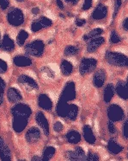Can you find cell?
<instances>
[{
	"instance_id": "cell-1",
	"label": "cell",
	"mask_w": 128,
	"mask_h": 161,
	"mask_svg": "<svg viewBox=\"0 0 128 161\" xmlns=\"http://www.w3.org/2000/svg\"><path fill=\"white\" fill-rule=\"evenodd\" d=\"M106 59L108 63L118 67H126L127 66V57L123 54L115 52H107L106 54Z\"/></svg>"
},
{
	"instance_id": "cell-2",
	"label": "cell",
	"mask_w": 128,
	"mask_h": 161,
	"mask_svg": "<svg viewBox=\"0 0 128 161\" xmlns=\"http://www.w3.org/2000/svg\"><path fill=\"white\" fill-rule=\"evenodd\" d=\"M27 54L33 56H41L44 52V42L42 40H35L25 47Z\"/></svg>"
},
{
	"instance_id": "cell-3",
	"label": "cell",
	"mask_w": 128,
	"mask_h": 161,
	"mask_svg": "<svg viewBox=\"0 0 128 161\" xmlns=\"http://www.w3.org/2000/svg\"><path fill=\"white\" fill-rule=\"evenodd\" d=\"M7 20L12 26H20L24 22V15L20 9H12L7 14Z\"/></svg>"
},
{
	"instance_id": "cell-4",
	"label": "cell",
	"mask_w": 128,
	"mask_h": 161,
	"mask_svg": "<svg viewBox=\"0 0 128 161\" xmlns=\"http://www.w3.org/2000/svg\"><path fill=\"white\" fill-rule=\"evenodd\" d=\"M97 65V61L94 58H84L82 60L79 66V72L82 75L93 71Z\"/></svg>"
},
{
	"instance_id": "cell-5",
	"label": "cell",
	"mask_w": 128,
	"mask_h": 161,
	"mask_svg": "<svg viewBox=\"0 0 128 161\" xmlns=\"http://www.w3.org/2000/svg\"><path fill=\"white\" fill-rule=\"evenodd\" d=\"M12 114L14 117H21V118H25L28 119L29 116L31 115L32 110L28 105L25 104H17L11 110Z\"/></svg>"
},
{
	"instance_id": "cell-6",
	"label": "cell",
	"mask_w": 128,
	"mask_h": 161,
	"mask_svg": "<svg viewBox=\"0 0 128 161\" xmlns=\"http://www.w3.org/2000/svg\"><path fill=\"white\" fill-rule=\"evenodd\" d=\"M107 116L111 121H120L124 118V111L120 106L111 105L107 108Z\"/></svg>"
},
{
	"instance_id": "cell-7",
	"label": "cell",
	"mask_w": 128,
	"mask_h": 161,
	"mask_svg": "<svg viewBox=\"0 0 128 161\" xmlns=\"http://www.w3.org/2000/svg\"><path fill=\"white\" fill-rule=\"evenodd\" d=\"M61 97L66 100V102L72 101L76 97V91H75V84L74 82H68L63 90Z\"/></svg>"
},
{
	"instance_id": "cell-8",
	"label": "cell",
	"mask_w": 128,
	"mask_h": 161,
	"mask_svg": "<svg viewBox=\"0 0 128 161\" xmlns=\"http://www.w3.org/2000/svg\"><path fill=\"white\" fill-rule=\"evenodd\" d=\"M52 24V21L49 18H46V17H42L41 18H39L38 20H36L32 24L31 29L33 31L36 32L43 28H47L49 26H51Z\"/></svg>"
},
{
	"instance_id": "cell-9",
	"label": "cell",
	"mask_w": 128,
	"mask_h": 161,
	"mask_svg": "<svg viewBox=\"0 0 128 161\" xmlns=\"http://www.w3.org/2000/svg\"><path fill=\"white\" fill-rule=\"evenodd\" d=\"M28 125V119L21 118V117H14L12 126L15 132L17 133H21L25 129V127Z\"/></svg>"
},
{
	"instance_id": "cell-10",
	"label": "cell",
	"mask_w": 128,
	"mask_h": 161,
	"mask_svg": "<svg viewBox=\"0 0 128 161\" xmlns=\"http://www.w3.org/2000/svg\"><path fill=\"white\" fill-rule=\"evenodd\" d=\"M35 119H36V121L39 124V126H41L43 130V132L45 133V135H48L49 134V124L47 119L45 117V115L42 114V112H38L36 114V116H35Z\"/></svg>"
},
{
	"instance_id": "cell-11",
	"label": "cell",
	"mask_w": 128,
	"mask_h": 161,
	"mask_svg": "<svg viewBox=\"0 0 128 161\" xmlns=\"http://www.w3.org/2000/svg\"><path fill=\"white\" fill-rule=\"evenodd\" d=\"M41 138V132L36 127H32L26 133V139L28 143L37 142Z\"/></svg>"
},
{
	"instance_id": "cell-12",
	"label": "cell",
	"mask_w": 128,
	"mask_h": 161,
	"mask_svg": "<svg viewBox=\"0 0 128 161\" xmlns=\"http://www.w3.org/2000/svg\"><path fill=\"white\" fill-rule=\"evenodd\" d=\"M106 80V73L103 69L97 70V72H96L95 75L93 78L94 85L96 88H101L102 87Z\"/></svg>"
},
{
	"instance_id": "cell-13",
	"label": "cell",
	"mask_w": 128,
	"mask_h": 161,
	"mask_svg": "<svg viewBox=\"0 0 128 161\" xmlns=\"http://www.w3.org/2000/svg\"><path fill=\"white\" fill-rule=\"evenodd\" d=\"M107 16V8L102 4H99L92 13V18L96 20L103 19Z\"/></svg>"
},
{
	"instance_id": "cell-14",
	"label": "cell",
	"mask_w": 128,
	"mask_h": 161,
	"mask_svg": "<svg viewBox=\"0 0 128 161\" xmlns=\"http://www.w3.org/2000/svg\"><path fill=\"white\" fill-rule=\"evenodd\" d=\"M68 109H69V105L67 104V102L63 97H60L57 105V114L60 117H66Z\"/></svg>"
},
{
	"instance_id": "cell-15",
	"label": "cell",
	"mask_w": 128,
	"mask_h": 161,
	"mask_svg": "<svg viewBox=\"0 0 128 161\" xmlns=\"http://www.w3.org/2000/svg\"><path fill=\"white\" fill-rule=\"evenodd\" d=\"M105 42V39L104 37H96V38L92 39L87 46V51L89 53H93L99 47H100L103 42Z\"/></svg>"
},
{
	"instance_id": "cell-16",
	"label": "cell",
	"mask_w": 128,
	"mask_h": 161,
	"mask_svg": "<svg viewBox=\"0 0 128 161\" xmlns=\"http://www.w3.org/2000/svg\"><path fill=\"white\" fill-rule=\"evenodd\" d=\"M38 104L42 109H45V110H51L52 108V102L51 99L44 94L39 96Z\"/></svg>"
},
{
	"instance_id": "cell-17",
	"label": "cell",
	"mask_w": 128,
	"mask_h": 161,
	"mask_svg": "<svg viewBox=\"0 0 128 161\" xmlns=\"http://www.w3.org/2000/svg\"><path fill=\"white\" fill-rule=\"evenodd\" d=\"M18 81L22 84L26 85L27 87L34 88V89H38V84L36 83V81L33 78L28 76V75H20L18 77Z\"/></svg>"
},
{
	"instance_id": "cell-18",
	"label": "cell",
	"mask_w": 128,
	"mask_h": 161,
	"mask_svg": "<svg viewBox=\"0 0 128 161\" xmlns=\"http://www.w3.org/2000/svg\"><path fill=\"white\" fill-rule=\"evenodd\" d=\"M116 92L118 95L121 98L124 100L128 99V91H127V83L124 81H119L116 85Z\"/></svg>"
},
{
	"instance_id": "cell-19",
	"label": "cell",
	"mask_w": 128,
	"mask_h": 161,
	"mask_svg": "<svg viewBox=\"0 0 128 161\" xmlns=\"http://www.w3.org/2000/svg\"><path fill=\"white\" fill-rule=\"evenodd\" d=\"M7 95L9 101L12 103H17V102H19L22 100V96L20 94V92L15 88H9Z\"/></svg>"
},
{
	"instance_id": "cell-20",
	"label": "cell",
	"mask_w": 128,
	"mask_h": 161,
	"mask_svg": "<svg viewBox=\"0 0 128 161\" xmlns=\"http://www.w3.org/2000/svg\"><path fill=\"white\" fill-rule=\"evenodd\" d=\"M14 63L17 67H27L31 65L32 61L27 56H17L14 57Z\"/></svg>"
},
{
	"instance_id": "cell-21",
	"label": "cell",
	"mask_w": 128,
	"mask_h": 161,
	"mask_svg": "<svg viewBox=\"0 0 128 161\" xmlns=\"http://www.w3.org/2000/svg\"><path fill=\"white\" fill-rule=\"evenodd\" d=\"M2 48L6 50L8 52H11L13 49H15V43L13 42V40L8 35H5L3 38V41H2Z\"/></svg>"
},
{
	"instance_id": "cell-22",
	"label": "cell",
	"mask_w": 128,
	"mask_h": 161,
	"mask_svg": "<svg viewBox=\"0 0 128 161\" xmlns=\"http://www.w3.org/2000/svg\"><path fill=\"white\" fill-rule=\"evenodd\" d=\"M83 136L88 143L94 144L96 142V137L90 126H85L83 127Z\"/></svg>"
},
{
	"instance_id": "cell-23",
	"label": "cell",
	"mask_w": 128,
	"mask_h": 161,
	"mask_svg": "<svg viewBox=\"0 0 128 161\" xmlns=\"http://www.w3.org/2000/svg\"><path fill=\"white\" fill-rule=\"evenodd\" d=\"M107 149L108 151L114 154H118L121 153V151L123 150V147L120 146L119 144L115 141L114 139H111L109 141H108V144H107Z\"/></svg>"
},
{
	"instance_id": "cell-24",
	"label": "cell",
	"mask_w": 128,
	"mask_h": 161,
	"mask_svg": "<svg viewBox=\"0 0 128 161\" xmlns=\"http://www.w3.org/2000/svg\"><path fill=\"white\" fill-rule=\"evenodd\" d=\"M114 88L113 84H107L105 88V90H104V95H103V98L105 102H111L112 98L114 97Z\"/></svg>"
},
{
	"instance_id": "cell-25",
	"label": "cell",
	"mask_w": 128,
	"mask_h": 161,
	"mask_svg": "<svg viewBox=\"0 0 128 161\" xmlns=\"http://www.w3.org/2000/svg\"><path fill=\"white\" fill-rule=\"evenodd\" d=\"M66 139H67L68 142H70V143L76 144L81 140V135H80L78 132L72 130V131H70V132L67 133Z\"/></svg>"
},
{
	"instance_id": "cell-26",
	"label": "cell",
	"mask_w": 128,
	"mask_h": 161,
	"mask_svg": "<svg viewBox=\"0 0 128 161\" xmlns=\"http://www.w3.org/2000/svg\"><path fill=\"white\" fill-rule=\"evenodd\" d=\"M0 158L4 161H8L11 159V150H10L9 147L4 144L0 149Z\"/></svg>"
},
{
	"instance_id": "cell-27",
	"label": "cell",
	"mask_w": 128,
	"mask_h": 161,
	"mask_svg": "<svg viewBox=\"0 0 128 161\" xmlns=\"http://www.w3.org/2000/svg\"><path fill=\"white\" fill-rule=\"evenodd\" d=\"M61 72H62L63 75H70L72 73V70H73V66L71 63L68 62V61H66V60H64L62 61V63H61Z\"/></svg>"
},
{
	"instance_id": "cell-28",
	"label": "cell",
	"mask_w": 128,
	"mask_h": 161,
	"mask_svg": "<svg viewBox=\"0 0 128 161\" xmlns=\"http://www.w3.org/2000/svg\"><path fill=\"white\" fill-rule=\"evenodd\" d=\"M77 114H78V107L74 104L69 105V109H68L66 117L71 120H74V119H76Z\"/></svg>"
},
{
	"instance_id": "cell-29",
	"label": "cell",
	"mask_w": 128,
	"mask_h": 161,
	"mask_svg": "<svg viewBox=\"0 0 128 161\" xmlns=\"http://www.w3.org/2000/svg\"><path fill=\"white\" fill-rule=\"evenodd\" d=\"M55 153V148L53 147H47L44 151V153H43V158H42V160L43 161H48L50 160L53 155Z\"/></svg>"
},
{
	"instance_id": "cell-30",
	"label": "cell",
	"mask_w": 128,
	"mask_h": 161,
	"mask_svg": "<svg viewBox=\"0 0 128 161\" xmlns=\"http://www.w3.org/2000/svg\"><path fill=\"white\" fill-rule=\"evenodd\" d=\"M102 29L100 28H96V29H94L92 31H90L88 34L83 36V39L84 40H90L91 38H94V37H96L98 36H100L101 33H102Z\"/></svg>"
},
{
	"instance_id": "cell-31",
	"label": "cell",
	"mask_w": 128,
	"mask_h": 161,
	"mask_svg": "<svg viewBox=\"0 0 128 161\" xmlns=\"http://www.w3.org/2000/svg\"><path fill=\"white\" fill-rule=\"evenodd\" d=\"M28 37V33L25 31H21L17 35V43L20 46H22L24 44L25 41Z\"/></svg>"
},
{
	"instance_id": "cell-32",
	"label": "cell",
	"mask_w": 128,
	"mask_h": 161,
	"mask_svg": "<svg viewBox=\"0 0 128 161\" xmlns=\"http://www.w3.org/2000/svg\"><path fill=\"white\" fill-rule=\"evenodd\" d=\"M74 153L76 154V160H80V161H83V160H86V155H85V153H84V151L80 147H76V149L74 151Z\"/></svg>"
},
{
	"instance_id": "cell-33",
	"label": "cell",
	"mask_w": 128,
	"mask_h": 161,
	"mask_svg": "<svg viewBox=\"0 0 128 161\" xmlns=\"http://www.w3.org/2000/svg\"><path fill=\"white\" fill-rule=\"evenodd\" d=\"M78 48L76 46H68L65 49V55L66 56H74L78 52Z\"/></svg>"
},
{
	"instance_id": "cell-34",
	"label": "cell",
	"mask_w": 128,
	"mask_h": 161,
	"mask_svg": "<svg viewBox=\"0 0 128 161\" xmlns=\"http://www.w3.org/2000/svg\"><path fill=\"white\" fill-rule=\"evenodd\" d=\"M110 42L112 43H117V42H121V38H120V36H119V35L116 33L115 31H113L111 32Z\"/></svg>"
},
{
	"instance_id": "cell-35",
	"label": "cell",
	"mask_w": 128,
	"mask_h": 161,
	"mask_svg": "<svg viewBox=\"0 0 128 161\" xmlns=\"http://www.w3.org/2000/svg\"><path fill=\"white\" fill-rule=\"evenodd\" d=\"M86 160H89V161L99 160V156H98V154L90 152V153H89V155H88V157L86 158Z\"/></svg>"
},
{
	"instance_id": "cell-36",
	"label": "cell",
	"mask_w": 128,
	"mask_h": 161,
	"mask_svg": "<svg viewBox=\"0 0 128 161\" xmlns=\"http://www.w3.org/2000/svg\"><path fill=\"white\" fill-rule=\"evenodd\" d=\"M8 69L7 63L4 60L0 59V73H5Z\"/></svg>"
},
{
	"instance_id": "cell-37",
	"label": "cell",
	"mask_w": 128,
	"mask_h": 161,
	"mask_svg": "<svg viewBox=\"0 0 128 161\" xmlns=\"http://www.w3.org/2000/svg\"><path fill=\"white\" fill-rule=\"evenodd\" d=\"M66 158L70 159V160H76V154L74 153V151H69L66 153Z\"/></svg>"
},
{
	"instance_id": "cell-38",
	"label": "cell",
	"mask_w": 128,
	"mask_h": 161,
	"mask_svg": "<svg viewBox=\"0 0 128 161\" xmlns=\"http://www.w3.org/2000/svg\"><path fill=\"white\" fill-rule=\"evenodd\" d=\"M63 128H64V126H63L62 124L60 122H59V121L56 122L55 124L53 125V129H54V131L57 132V133H60L63 130Z\"/></svg>"
},
{
	"instance_id": "cell-39",
	"label": "cell",
	"mask_w": 128,
	"mask_h": 161,
	"mask_svg": "<svg viewBox=\"0 0 128 161\" xmlns=\"http://www.w3.org/2000/svg\"><path fill=\"white\" fill-rule=\"evenodd\" d=\"M10 1L9 0H0V7L2 10H6L9 6Z\"/></svg>"
},
{
	"instance_id": "cell-40",
	"label": "cell",
	"mask_w": 128,
	"mask_h": 161,
	"mask_svg": "<svg viewBox=\"0 0 128 161\" xmlns=\"http://www.w3.org/2000/svg\"><path fill=\"white\" fill-rule=\"evenodd\" d=\"M91 5H92V0H85L83 5V11L89 10L91 7Z\"/></svg>"
},
{
	"instance_id": "cell-41",
	"label": "cell",
	"mask_w": 128,
	"mask_h": 161,
	"mask_svg": "<svg viewBox=\"0 0 128 161\" xmlns=\"http://www.w3.org/2000/svg\"><path fill=\"white\" fill-rule=\"evenodd\" d=\"M123 134L126 139L128 138V121L126 120L124 124V127H123Z\"/></svg>"
},
{
	"instance_id": "cell-42",
	"label": "cell",
	"mask_w": 128,
	"mask_h": 161,
	"mask_svg": "<svg viewBox=\"0 0 128 161\" xmlns=\"http://www.w3.org/2000/svg\"><path fill=\"white\" fill-rule=\"evenodd\" d=\"M121 0H116V4H115V8H114V18H115V16L117 14L118 11L119 9L121 7Z\"/></svg>"
},
{
	"instance_id": "cell-43",
	"label": "cell",
	"mask_w": 128,
	"mask_h": 161,
	"mask_svg": "<svg viewBox=\"0 0 128 161\" xmlns=\"http://www.w3.org/2000/svg\"><path fill=\"white\" fill-rule=\"evenodd\" d=\"M108 130H109V132L111 133H115V127H114V125L113 121H109L108 122Z\"/></svg>"
},
{
	"instance_id": "cell-44",
	"label": "cell",
	"mask_w": 128,
	"mask_h": 161,
	"mask_svg": "<svg viewBox=\"0 0 128 161\" xmlns=\"http://www.w3.org/2000/svg\"><path fill=\"white\" fill-rule=\"evenodd\" d=\"M85 23H86L85 19H83V18H77L76 20V25H77V26H79V27L85 25Z\"/></svg>"
},
{
	"instance_id": "cell-45",
	"label": "cell",
	"mask_w": 128,
	"mask_h": 161,
	"mask_svg": "<svg viewBox=\"0 0 128 161\" xmlns=\"http://www.w3.org/2000/svg\"><path fill=\"white\" fill-rule=\"evenodd\" d=\"M4 89H5V82L0 77V93H4Z\"/></svg>"
},
{
	"instance_id": "cell-46",
	"label": "cell",
	"mask_w": 128,
	"mask_h": 161,
	"mask_svg": "<svg viewBox=\"0 0 128 161\" xmlns=\"http://www.w3.org/2000/svg\"><path fill=\"white\" fill-rule=\"evenodd\" d=\"M43 70H45V71H47L46 73L49 76H50V77H53V73H52V70L49 69H47V68H44V69H43Z\"/></svg>"
},
{
	"instance_id": "cell-47",
	"label": "cell",
	"mask_w": 128,
	"mask_h": 161,
	"mask_svg": "<svg viewBox=\"0 0 128 161\" xmlns=\"http://www.w3.org/2000/svg\"><path fill=\"white\" fill-rule=\"evenodd\" d=\"M56 3H57V5H58L61 10H63V9L65 8L64 4H63V2L61 1V0H56Z\"/></svg>"
},
{
	"instance_id": "cell-48",
	"label": "cell",
	"mask_w": 128,
	"mask_h": 161,
	"mask_svg": "<svg viewBox=\"0 0 128 161\" xmlns=\"http://www.w3.org/2000/svg\"><path fill=\"white\" fill-rule=\"evenodd\" d=\"M123 27H124L125 30L127 31H128V18H127L125 19L124 23H123Z\"/></svg>"
},
{
	"instance_id": "cell-49",
	"label": "cell",
	"mask_w": 128,
	"mask_h": 161,
	"mask_svg": "<svg viewBox=\"0 0 128 161\" xmlns=\"http://www.w3.org/2000/svg\"><path fill=\"white\" fill-rule=\"evenodd\" d=\"M39 12H40V10H39L38 7H35L32 9V13L33 14H38Z\"/></svg>"
},
{
	"instance_id": "cell-50",
	"label": "cell",
	"mask_w": 128,
	"mask_h": 161,
	"mask_svg": "<svg viewBox=\"0 0 128 161\" xmlns=\"http://www.w3.org/2000/svg\"><path fill=\"white\" fill-rule=\"evenodd\" d=\"M4 102V96H3V93H0V105Z\"/></svg>"
},
{
	"instance_id": "cell-51",
	"label": "cell",
	"mask_w": 128,
	"mask_h": 161,
	"mask_svg": "<svg viewBox=\"0 0 128 161\" xmlns=\"http://www.w3.org/2000/svg\"><path fill=\"white\" fill-rule=\"evenodd\" d=\"M32 160L35 161V160H40L42 161V158H39V157H34L32 158Z\"/></svg>"
},
{
	"instance_id": "cell-52",
	"label": "cell",
	"mask_w": 128,
	"mask_h": 161,
	"mask_svg": "<svg viewBox=\"0 0 128 161\" xmlns=\"http://www.w3.org/2000/svg\"><path fill=\"white\" fill-rule=\"evenodd\" d=\"M4 140H3V139L0 137V149H1V147H3V145H4Z\"/></svg>"
},
{
	"instance_id": "cell-53",
	"label": "cell",
	"mask_w": 128,
	"mask_h": 161,
	"mask_svg": "<svg viewBox=\"0 0 128 161\" xmlns=\"http://www.w3.org/2000/svg\"><path fill=\"white\" fill-rule=\"evenodd\" d=\"M71 1L72 2L73 4H76L77 3H78V1H79V0H71Z\"/></svg>"
},
{
	"instance_id": "cell-54",
	"label": "cell",
	"mask_w": 128,
	"mask_h": 161,
	"mask_svg": "<svg viewBox=\"0 0 128 161\" xmlns=\"http://www.w3.org/2000/svg\"><path fill=\"white\" fill-rule=\"evenodd\" d=\"M17 2H22V1H24V0H17Z\"/></svg>"
},
{
	"instance_id": "cell-55",
	"label": "cell",
	"mask_w": 128,
	"mask_h": 161,
	"mask_svg": "<svg viewBox=\"0 0 128 161\" xmlns=\"http://www.w3.org/2000/svg\"><path fill=\"white\" fill-rule=\"evenodd\" d=\"M66 2H70V1H71V0H66Z\"/></svg>"
},
{
	"instance_id": "cell-56",
	"label": "cell",
	"mask_w": 128,
	"mask_h": 161,
	"mask_svg": "<svg viewBox=\"0 0 128 161\" xmlns=\"http://www.w3.org/2000/svg\"><path fill=\"white\" fill-rule=\"evenodd\" d=\"M0 47H1V42H0Z\"/></svg>"
}]
</instances>
